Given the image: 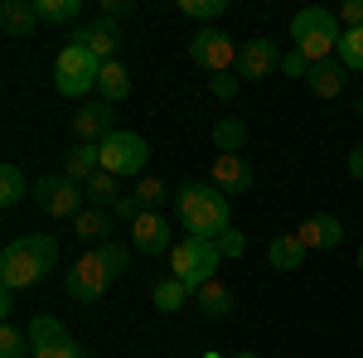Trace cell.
Segmentation results:
<instances>
[{
    "label": "cell",
    "instance_id": "obj_1",
    "mask_svg": "<svg viewBox=\"0 0 363 358\" xmlns=\"http://www.w3.org/2000/svg\"><path fill=\"white\" fill-rule=\"evenodd\" d=\"M174 218L189 228V237H223L233 228V203L213 179H184L174 189Z\"/></svg>",
    "mask_w": 363,
    "mask_h": 358
},
{
    "label": "cell",
    "instance_id": "obj_2",
    "mask_svg": "<svg viewBox=\"0 0 363 358\" xmlns=\"http://www.w3.org/2000/svg\"><path fill=\"white\" fill-rule=\"evenodd\" d=\"M58 267V237L49 233H20L0 247V286L29 291Z\"/></svg>",
    "mask_w": 363,
    "mask_h": 358
},
{
    "label": "cell",
    "instance_id": "obj_3",
    "mask_svg": "<svg viewBox=\"0 0 363 358\" xmlns=\"http://www.w3.org/2000/svg\"><path fill=\"white\" fill-rule=\"evenodd\" d=\"M339 39H344V25H339L335 10L306 5L291 15V49L306 54L310 63H330V54H339Z\"/></svg>",
    "mask_w": 363,
    "mask_h": 358
},
{
    "label": "cell",
    "instance_id": "obj_4",
    "mask_svg": "<svg viewBox=\"0 0 363 358\" xmlns=\"http://www.w3.org/2000/svg\"><path fill=\"white\" fill-rule=\"evenodd\" d=\"M218 267H223V247H218L213 237H184V242H174V252H169V276L184 281L189 291L218 281V276H213Z\"/></svg>",
    "mask_w": 363,
    "mask_h": 358
},
{
    "label": "cell",
    "instance_id": "obj_5",
    "mask_svg": "<svg viewBox=\"0 0 363 358\" xmlns=\"http://www.w3.org/2000/svg\"><path fill=\"white\" fill-rule=\"evenodd\" d=\"M97 78H102V58L92 54L87 44H63V49H58L54 87L63 92V97H83V92H92Z\"/></svg>",
    "mask_w": 363,
    "mask_h": 358
},
{
    "label": "cell",
    "instance_id": "obj_6",
    "mask_svg": "<svg viewBox=\"0 0 363 358\" xmlns=\"http://www.w3.org/2000/svg\"><path fill=\"white\" fill-rule=\"evenodd\" d=\"M29 198H34L49 218H68V223L87 208V189H83V184H73L68 174H39L34 189H29Z\"/></svg>",
    "mask_w": 363,
    "mask_h": 358
},
{
    "label": "cell",
    "instance_id": "obj_7",
    "mask_svg": "<svg viewBox=\"0 0 363 358\" xmlns=\"http://www.w3.org/2000/svg\"><path fill=\"white\" fill-rule=\"evenodd\" d=\"M97 150H102V169L116 174V179H126V174H145V160H150V140L140 136V131H121V126H116Z\"/></svg>",
    "mask_w": 363,
    "mask_h": 358
},
{
    "label": "cell",
    "instance_id": "obj_8",
    "mask_svg": "<svg viewBox=\"0 0 363 358\" xmlns=\"http://www.w3.org/2000/svg\"><path fill=\"white\" fill-rule=\"evenodd\" d=\"M238 54H242V49L233 44V34H223V29H213V25L189 34V63L208 68L213 78H218V73H233V68H238Z\"/></svg>",
    "mask_w": 363,
    "mask_h": 358
},
{
    "label": "cell",
    "instance_id": "obj_9",
    "mask_svg": "<svg viewBox=\"0 0 363 358\" xmlns=\"http://www.w3.org/2000/svg\"><path fill=\"white\" fill-rule=\"evenodd\" d=\"M107 286H112V276H107V267H102L97 252H83V257L68 267V276H63V296L78 301V305H97L107 296Z\"/></svg>",
    "mask_w": 363,
    "mask_h": 358
},
{
    "label": "cell",
    "instance_id": "obj_10",
    "mask_svg": "<svg viewBox=\"0 0 363 358\" xmlns=\"http://www.w3.org/2000/svg\"><path fill=\"white\" fill-rule=\"evenodd\" d=\"M29 349H34V358H92L87 349H78L68 325L54 320V315H34L29 320Z\"/></svg>",
    "mask_w": 363,
    "mask_h": 358
},
{
    "label": "cell",
    "instance_id": "obj_11",
    "mask_svg": "<svg viewBox=\"0 0 363 358\" xmlns=\"http://www.w3.org/2000/svg\"><path fill=\"white\" fill-rule=\"evenodd\" d=\"M68 126H73V140H83V145H102V140L116 131V107H112V102H102V97H97V102H83V107L73 111Z\"/></svg>",
    "mask_w": 363,
    "mask_h": 358
},
{
    "label": "cell",
    "instance_id": "obj_12",
    "mask_svg": "<svg viewBox=\"0 0 363 358\" xmlns=\"http://www.w3.org/2000/svg\"><path fill=\"white\" fill-rule=\"evenodd\" d=\"M131 252H140V257H160V252H174V228H169L165 213L145 208V213L131 223Z\"/></svg>",
    "mask_w": 363,
    "mask_h": 358
},
{
    "label": "cell",
    "instance_id": "obj_13",
    "mask_svg": "<svg viewBox=\"0 0 363 358\" xmlns=\"http://www.w3.org/2000/svg\"><path fill=\"white\" fill-rule=\"evenodd\" d=\"M272 73H281V49L272 39H247L242 54H238V78L262 83V78H272Z\"/></svg>",
    "mask_w": 363,
    "mask_h": 358
},
{
    "label": "cell",
    "instance_id": "obj_14",
    "mask_svg": "<svg viewBox=\"0 0 363 358\" xmlns=\"http://www.w3.org/2000/svg\"><path fill=\"white\" fill-rule=\"evenodd\" d=\"M296 237H301L306 252H335L339 242H344V218H339V213H310Z\"/></svg>",
    "mask_w": 363,
    "mask_h": 358
},
{
    "label": "cell",
    "instance_id": "obj_15",
    "mask_svg": "<svg viewBox=\"0 0 363 358\" xmlns=\"http://www.w3.org/2000/svg\"><path fill=\"white\" fill-rule=\"evenodd\" d=\"M68 44H87L102 63H112L116 49H121V29H116L112 20H97L92 29H73V34H68Z\"/></svg>",
    "mask_w": 363,
    "mask_h": 358
},
{
    "label": "cell",
    "instance_id": "obj_16",
    "mask_svg": "<svg viewBox=\"0 0 363 358\" xmlns=\"http://www.w3.org/2000/svg\"><path fill=\"white\" fill-rule=\"evenodd\" d=\"M252 179H257V174H252V165L242 155H218V160H213V184H218L228 198H233V194H247Z\"/></svg>",
    "mask_w": 363,
    "mask_h": 358
},
{
    "label": "cell",
    "instance_id": "obj_17",
    "mask_svg": "<svg viewBox=\"0 0 363 358\" xmlns=\"http://www.w3.org/2000/svg\"><path fill=\"white\" fill-rule=\"evenodd\" d=\"M97 169H102V150H97V145H83V140H73V145L63 150V169H58V174H68L73 184H87Z\"/></svg>",
    "mask_w": 363,
    "mask_h": 358
},
{
    "label": "cell",
    "instance_id": "obj_18",
    "mask_svg": "<svg viewBox=\"0 0 363 358\" xmlns=\"http://www.w3.org/2000/svg\"><path fill=\"white\" fill-rule=\"evenodd\" d=\"M112 208H83L78 218H73V237L87 242V247H102V242H112Z\"/></svg>",
    "mask_w": 363,
    "mask_h": 358
},
{
    "label": "cell",
    "instance_id": "obj_19",
    "mask_svg": "<svg viewBox=\"0 0 363 358\" xmlns=\"http://www.w3.org/2000/svg\"><path fill=\"white\" fill-rule=\"evenodd\" d=\"M39 25V5L34 0H5L0 5V29L10 34V39H29Z\"/></svg>",
    "mask_w": 363,
    "mask_h": 358
},
{
    "label": "cell",
    "instance_id": "obj_20",
    "mask_svg": "<svg viewBox=\"0 0 363 358\" xmlns=\"http://www.w3.org/2000/svg\"><path fill=\"white\" fill-rule=\"evenodd\" d=\"M131 87H136V78H131V68L121 63V58H112V63H102V78H97V92H102V102H126L131 97Z\"/></svg>",
    "mask_w": 363,
    "mask_h": 358
},
{
    "label": "cell",
    "instance_id": "obj_21",
    "mask_svg": "<svg viewBox=\"0 0 363 358\" xmlns=\"http://www.w3.org/2000/svg\"><path fill=\"white\" fill-rule=\"evenodd\" d=\"M150 305H155L160 315H174V310L194 305V291H189L184 281H174V276H160V281L150 286Z\"/></svg>",
    "mask_w": 363,
    "mask_h": 358
},
{
    "label": "cell",
    "instance_id": "obj_22",
    "mask_svg": "<svg viewBox=\"0 0 363 358\" xmlns=\"http://www.w3.org/2000/svg\"><path fill=\"white\" fill-rule=\"evenodd\" d=\"M194 310L203 320H228L233 315V291H228L223 281H208V286L194 291Z\"/></svg>",
    "mask_w": 363,
    "mask_h": 358
},
{
    "label": "cell",
    "instance_id": "obj_23",
    "mask_svg": "<svg viewBox=\"0 0 363 358\" xmlns=\"http://www.w3.org/2000/svg\"><path fill=\"white\" fill-rule=\"evenodd\" d=\"M267 262H272V272H301V262H306V247H301V237L296 233H281L267 242Z\"/></svg>",
    "mask_w": 363,
    "mask_h": 358
},
{
    "label": "cell",
    "instance_id": "obj_24",
    "mask_svg": "<svg viewBox=\"0 0 363 358\" xmlns=\"http://www.w3.org/2000/svg\"><path fill=\"white\" fill-rule=\"evenodd\" d=\"M344 73H349V68L330 58V63H315V68H310L306 83H310V92H315V97H325V102H330V97H339V92L349 87V78H344Z\"/></svg>",
    "mask_w": 363,
    "mask_h": 358
},
{
    "label": "cell",
    "instance_id": "obj_25",
    "mask_svg": "<svg viewBox=\"0 0 363 358\" xmlns=\"http://www.w3.org/2000/svg\"><path fill=\"white\" fill-rule=\"evenodd\" d=\"M213 145H218V155H242L247 126H242L238 116H218V121H213Z\"/></svg>",
    "mask_w": 363,
    "mask_h": 358
},
{
    "label": "cell",
    "instance_id": "obj_26",
    "mask_svg": "<svg viewBox=\"0 0 363 358\" xmlns=\"http://www.w3.org/2000/svg\"><path fill=\"white\" fill-rule=\"evenodd\" d=\"M29 189H34V184L25 179V169L15 165V160H5V165H0V203H5V208H15V203H25Z\"/></svg>",
    "mask_w": 363,
    "mask_h": 358
},
{
    "label": "cell",
    "instance_id": "obj_27",
    "mask_svg": "<svg viewBox=\"0 0 363 358\" xmlns=\"http://www.w3.org/2000/svg\"><path fill=\"white\" fill-rule=\"evenodd\" d=\"M83 189H87V208H116V203H121V189H116V174H107V169H97V174L87 179Z\"/></svg>",
    "mask_w": 363,
    "mask_h": 358
},
{
    "label": "cell",
    "instance_id": "obj_28",
    "mask_svg": "<svg viewBox=\"0 0 363 358\" xmlns=\"http://www.w3.org/2000/svg\"><path fill=\"white\" fill-rule=\"evenodd\" d=\"M179 10H184V20L208 29V20H223L228 10H233V0H179Z\"/></svg>",
    "mask_w": 363,
    "mask_h": 358
},
{
    "label": "cell",
    "instance_id": "obj_29",
    "mask_svg": "<svg viewBox=\"0 0 363 358\" xmlns=\"http://www.w3.org/2000/svg\"><path fill=\"white\" fill-rule=\"evenodd\" d=\"M34 5H39V20L49 25H73L83 15V0H34Z\"/></svg>",
    "mask_w": 363,
    "mask_h": 358
},
{
    "label": "cell",
    "instance_id": "obj_30",
    "mask_svg": "<svg viewBox=\"0 0 363 358\" xmlns=\"http://www.w3.org/2000/svg\"><path fill=\"white\" fill-rule=\"evenodd\" d=\"M92 252L102 257V267H107V276H112V281L131 272V247H126V242H116V237H112V242H102V247H92Z\"/></svg>",
    "mask_w": 363,
    "mask_h": 358
},
{
    "label": "cell",
    "instance_id": "obj_31",
    "mask_svg": "<svg viewBox=\"0 0 363 358\" xmlns=\"http://www.w3.org/2000/svg\"><path fill=\"white\" fill-rule=\"evenodd\" d=\"M0 358H34L29 334L15 330V320H5V325H0Z\"/></svg>",
    "mask_w": 363,
    "mask_h": 358
},
{
    "label": "cell",
    "instance_id": "obj_32",
    "mask_svg": "<svg viewBox=\"0 0 363 358\" xmlns=\"http://www.w3.org/2000/svg\"><path fill=\"white\" fill-rule=\"evenodd\" d=\"M339 63H344L349 73H363V29H344V39H339Z\"/></svg>",
    "mask_w": 363,
    "mask_h": 358
},
{
    "label": "cell",
    "instance_id": "obj_33",
    "mask_svg": "<svg viewBox=\"0 0 363 358\" xmlns=\"http://www.w3.org/2000/svg\"><path fill=\"white\" fill-rule=\"evenodd\" d=\"M140 198V203H145V208H155V203H160V198H174V194L165 189V179H155V174H145V179H140L136 189H131Z\"/></svg>",
    "mask_w": 363,
    "mask_h": 358
},
{
    "label": "cell",
    "instance_id": "obj_34",
    "mask_svg": "<svg viewBox=\"0 0 363 358\" xmlns=\"http://www.w3.org/2000/svg\"><path fill=\"white\" fill-rule=\"evenodd\" d=\"M208 92H213L218 102H233V97L242 92V78H233V73H218V78H208Z\"/></svg>",
    "mask_w": 363,
    "mask_h": 358
},
{
    "label": "cell",
    "instance_id": "obj_35",
    "mask_svg": "<svg viewBox=\"0 0 363 358\" xmlns=\"http://www.w3.org/2000/svg\"><path fill=\"white\" fill-rule=\"evenodd\" d=\"M140 213H145V203H140L136 194H121V203L112 208V218H116V223H126V228H131V223H136Z\"/></svg>",
    "mask_w": 363,
    "mask_h": 358
},
{
    "label": "cell",
    "instance_id": "obj_36",
    "mask_svg": "<svg viewBox=\"0 0 363 358\" xmlns=\"http://www.w3.org/2000/svg\"><path fill=\"white\" fill-rule=\"evenodd\" d=\"M310 68H315V63H310L306 54H296V49L281 54V73H286V78H310Z\"/></svg>",
    "mask_w": 363,
    "mask_h": 358
},
{
    "label": "cell",
    "instance_id": "obj_37",
    "mask_svg": "<svg viewBox=\"0 0 363 358\" xmlns=\"http://www.w3.org/2000/svg\"><path fill=\"white\" fill-rule=\"evenodd\" d=\"M213 242H218V247H223V257H242V252H247V237H242V233H238V228H228L223 237H213Z\"/></svg>",
    "mask_w": 363,
    "mask_h": 358
},
{
    "label": "cell",
    "instance_id": "obj_38",
    "mask_svg": "<svg viewBox=\"0 0 363 358\" xmlns=\"http://www.w3.org/2000/svg\"><path fill=\"white\" fill-rule=\"evenodd\" d=\"M339 25L344 29H363V0H344V5H339Z\"/></svg>",
    "mask_w": 363,
    "mask_h": 358
},
{
    "label": "cell",
    "instance_id": "obj_39",
    "mask_svg": "<svg viewBox=\"0 0 363 358\" xmlns=\"http://www.w3.org/2000/svg\"><path fill=\"white\" fill-rule=\"evenodd\" d=\"M131 10H136V5H131V0H102V20H126V15H131Z\"/></svg>",
    "mask_w": 363,
    "mask_h": 358
},
{
    "label": "cell",
    "instance_id": "obj_40",
    "mask_svg": "<svg viewBox=\"0 0 363 358\" xmlns=\"http://www.w3.org/2000/svg\"><path fill=\"white\" fill-rule=\"evenodd\" d=\"M344 165H349V174H354V179H363V140L349 150V160H344Z\"/></svg>",
    "mask_w": 363,
    "mask_h": 358
},
{
    "label": "cell",
    "instance_id": "obj_41",
    "mask_svg": "<svg viewBox=\"0 0 363 358\" xmlns=\"http://www.w3.org/2000/svg\"><path fill=\"white\" fill-rule=\"evenodd\" d=\"M10 315H15V291L0 286V320H10Z\"/></svg>",
    "mask_w": 363,
    "mask_h": 358
},
{
    "label": "cell",
    "instance_id": "obj_42",
    "mask_svg": "<svg viewBox=\"0 0 363 358\" xmlns=\"http://www.w3.org/2000/svg\"><path fill=\"white\" fill-rule=\"evenodd\" d=\"M228 358H262V354H228Z\"/></svg>",
    "mask_w": 363,
    "mask_h": 358
},
{
    "label": "cell",
    "instance_id": "obj_43",
    "mask_svg": "<svg viewBox=\"0 0 363 358\" xmlns=\"http://www.w3.org/2000/svg\"><path fill=\"white\" fill-rule=\"evenodd\" d=\"M359 272H363V242H359Z\"/></svg>",
    "mask_w": 363,
    "mask_h": 358
},
{
    "label": "cell",
    "instance_id": "obj_44",
    "mask_svg": "<svg viewBox=\"0 0 363 358\" xmlns=\"http://www.w3.org/2000/svg\"><path fill=\"white\" fill-rule=\"evenodd\" d=\"M203 358H223V354H213V349H208V354H203Z\"/></svg>",
    "mask_w": 363,
    "mask_h": 358
}]
</instances>
